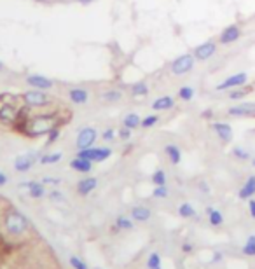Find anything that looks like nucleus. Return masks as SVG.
Masks as SVG:
<instances>
[{
	"label": "nucleus",
	"instance_id": "1",
	"mask_svg": "<svg viewBox=\"0 0 255 269\" xmlns=\"http://www.w3.org/2000/svg\"><path fill=\"white\" fill-rule=\"evenodd\" d=\"M4 227H6L7 234L18 238V236H23L30 229V222H28V219L20 210L9 208L4 213Z\"/></svg>",
	"mask_w": 255,
	"mask_h": 269
},
{
	"label": "nucleus",
	"instance_id": "2",
	"mask_svg": "<svg viewBox=\"0 0 255 269\" xmlns=\"http://www.w3.org/2000/svg\"><path fill=\"white\" fill-rule=\"evenodd\" d=\"M21 95L13 97L9 93H2L0 95V123L2 124H14L16 123V117L20 114L21 107L25 105L23 102L18 103L16 100H20Z\"/></svg>",
	"mask_w": 255,
	"mask_h": 269
},
{
	"label": "nucleus",
	"instance_id": "3",
	"mask_svg": "<svg viewBox=\"0 0 255 269\" xmlns=\"http://www.w3.org/2000/svg\"><path fill=\"white\" fill-rule=\"evenodd\" d=\"M21 100L25 105L32 107V109H47L54 103L51 98V95H47V91L41 89H28L25 93H21Z\"/></svg>",
	"mask_w": 255,
	"mask_h": 269
},
{
	"label": "nucleus",
	"instance_id": "4",
	"mask_svg": "<svg viewBox=\"0 0 255 269\" xmlns=\"http://www.w3.org/2000/svg\"><path fill=\"white\" fill-rule=\"evenodd\" d=\"M196 67V58L192 53H184L180 56H177L170 63V72L173 75H185V73L192 72Z\"/></svg>",
	"mask_w": 255,
	"mask_h": 269
},
{
	"label": "nucleus",
	"instance_id": "5",
	"mask_svg": "<svg viewBox=\"0 0 255 269\" xmlns=\"http://www.w3.org/2000/svg\"><path fill=\"white\" fill-rule=\"evenodd\" d=\"M110 156L112 149H108V147H89V149L77 150V157L87 159L91 163H101V161H107Z\"/></svg>",
	"mask_w": 255,
	"mask_h": 269
},
{
	"label": "nucleus",
	"instance_id": "6",
	"mask_svg": "<svg viewBox=\"0 0 255 269\" xmlns=\"http://www.w3.org/2000/svg\"><path fill=\"white\" fill-rule=\"evenodd\" d=\"M246 82H248V73L238 72V73H232V75L225 77L222 82H218L217 86H215V89L217 91H231V89H236V87L246 86Z\"/></svg>",
	"mask_w": 255,
	"mask_h": 269
},
{
	"label": "nucleus",
	"instance_id": "7",
	"mask_svg": "<svg viewBox=\"0 0 255 269\" xmlns=\"http://www.w3.org/2000/svg\"><path fill=\"white\" fill-rule=\"evenodd\" d=\"M96 138H98L96 128H93V126H84V128H81V130H79L77 138H75V147H77L79 150L89 149V147L94 145Z\"/></svg>",
	"mask_w": 255,
	"mask_h": 269
},
{
	"label": "nucleus",
	"instance_id": "8",
	"mask_svg": "<svg viewBox=\"0 0 255 269\" xmlns=\"http://www.w3.org/2000/svg\"><path fill=\"white\" fill-rule=\"evenodd\" d=\"M196 61H208L210 58H213L217 54V42L215 40H206V42L199 44L192 51Z\"/></svg>",
	"mask_w": 255,
	"mask_h": 269
},
{
	"label": "nucleus",
	"instance_id": "9",
	"mask_svg": "<svg viewBox=\"0 0 255 269\" xmlns=\"http://www.w3.org/2000/svg\"><path fill=\"white\" fill-rule=\"evenodd\" d=\"M27 84L32 89H41V91H49L54 87V80L46 75H41V73H32V75H28Z\"/></svg>",
	"mask_w": 255,
	"mask_h": 269
},
{
	"label": "nucleus",
	"instance_id": "10",
	"mask_svg": "<svg viewBox=\"0 0 255 269\" xmlns=\"http://www.w3.org/2000/svg\"><path fill=\"white\" fill-rule=\"evenodd\" d=\"M239 39H241V28H239L238 25H229V27H225L224 30L220 32V35H218V44L229 46V44L238 42Z\"/></svg>",
	"mask_w": 255,
	"mask_h": 269
},
{
	"label": "nucleus",
	"instance_id": "11",
	"mask_svg": "<svg viewBox=\"0 0 255 269\" xmlns=\"http://www.w3.org/2000/svg\"><path fill=\"white\" fill-rule=\"evenodd\" d=\"M229 117H250L255 116V103L253 102H243L238 105H232L227 109Z\"/></svg>",
	"mask_w": 255,
	"mask_h": 269
},
{
	"label": "nucleus",
	"instance_id": "12",
	"mask_svg": "<svg viewBox=\"0 0 255 269\" xmlns=\"http://www.w3.org/2000/svg\"><path fill=\"white\" fill-rule=\"evenodd\" d=\"M212 130L218 136V140L224 143H229L232 140V136H234L232 126L229 123H224V121H215V123H212Z\"/></svg>",
	"mask_w": 255,
	"mask_h": 269
},
{
	"label": "nucleus",
	"instance_id": "13",
	"mask_svg": "<svg viewBox=\"0 0 255 269\" xmlns=\"http://www.w3.org/2000/svg\"><path fill=\"white\" fill-rule=\"evenodd\" d=\"M41 156H37L35 152H30V154H21V156H18L16 159H14V169L20 173H27L28 169H32V166L35 164V161L39 159Z\"/></svg>",
	"mask_w": 255,
	"mask_h": 269
},
{
	"label": "nucleus",
	"instance_id": "14",
	"mask_svg": "<svg viewBox=\"0 0 255 269\" xmlns=\"http://www.w3.org/2000/svg\"><path fill=\"white\" fill-rule=\"evenodd\" d=\"M68 100H70L74 105H84L89 100V93L84 87H70L68 89Z\"/></svg>",
	"mask_w": 255,
	"mask_h": 269
},
{
	"label": "nucleus",
	"instance_id": "15",
	"mask_svg": "<svg viewBox=\"0 0 255 269\" xmlns=\"http://www.w3.org/2000/svg\"><path fill=\"white\" fill-rule=\"evenodd\" d=\"M21 187H27L28 196L34 198V200H41V198L46 196V186H44L42 182H35V180H32V182L21 184Z\"/></svg>",
	"mask_w": 255,
	"mask_h": 269
},
{
	"label": "nucleus",
	"instance_id": "16",
	"mask_svg": "<svg viewBox=\"0 0 255 269\" xmlns=\"http://www.w3.org/2000/svg\"><path fill=\"white\" fill-rule=\"evenodd\" d=\"M152 109H154V112H165V110L175 109V98L170 95H163L152 102Z\"/></svg>",
	"mask_w": 255,
	"mask_h": 269
},
{
	"label": "nucleus",
	"instance_id": "17",
	"mask_svg": "<svg viewBox=\"0 0 255 269\" xmlns=\"http://www.w3.org/2000/svg\"><path fill=\"white\" fill-rule=\"evenodd\" d=\"M255 196V175H250L248 178L245 180V184L241 186V189H239L238 193V198L243 201H248L252 200V198Z\"/></svg>",
	"mask_w": 255,
	"mask_h": 269
},
{
	"label": "nucleus",
	"instance_id": "18",
	"mask_svg": "<svg viewBox=\"0 0 255 269\" xmlns=\"http://www.w3.org/2000/svg\"><path fill=\"white\" fill-rule=\"evenodd\" d=\"M96 187H98V180L94 178V176H84V178L79 180L77 193L81 194V196H87V194L93 193Z\"/></svg>",
	"mask_w": 255,
	"mask_h": 269
},
{
	"label": "nucleus",
	"instance_id": "19",
	"mask_svg": "<svg viewBox=\"0 0 255 269\" xmlns=\"http://www.w3.org/2000/svg\"><path fill=\"white\" fill-rule=\"evenodd\" d=\"M151 217H152V212L147 206L140 205V206H133V208H131V219H133L135 222H147Z\"/></svg>",
	"mask_w": 255,
	"mask_h": 269
},
{
	"label": "nucleus",
	"instance_id": "20",
	"mask_svg": "<svg viewBox=\"0 0 255 269\" xmlns=\"http://www.w3.org/2000/svg\"><path fill=\"white\" fill-rule=\"evenodd\" d=\"M70 168L74 169V171L77 173H89L91 169H93V163L87 159H82V157H77L75 156L74 159L70 161Z\"/></svg>",
	"mask_w": 255,
	"mask_h": 269
},
{
	"label": "nucleus",
	"instance_id": "21",
	"mask_svg": "<svg viewBox=\"0 0 255 269\" xmlns=\"http://www.w3.org/2000/svg\"><path fill=\"white\" fill-rule=\"evenodd\" d=\"M165 154L171 164H178L182 161V150H180V147L175 145V143L165 145Z\"/></svg>",
	"mask_w": 255,
	"mask_h": 269
},
{
	"label": "nucleus",
	"instance_id": "22",
	"mask_svg": "<svg viewBox=\"0 0 255 269\" xmlns=\"http://www.w3.org/2000/svg\"><path fill=\"white\" fill-rule=\"evenodd\" d=\"M130 93L133 98H140V97H147L149 95V86L145 80H137L130 86Z\"/></svg>",
	"mask_w": 255,
	"mask_h": 269
},
{
	"label": "nucleus",
	"instance_id": "23",
	"mask_svg": "<svg viewBox=\"0 0 255 269\" xmlns=\"http://www.w3.org/2000/svg\"><path fill=\"white\" fill-rule=\"evenodd\" d=\"M140 123H142V119H140V116H138L137 112H130V114H126L124 116V119H122V126L128 128V130H137V128H140Z\"/></svg>",
	"mask_w": 255,
	"mask_h": 269
},
{
	"label": "nucleus",
	"instance_id": "24",
	"mask_svg": "<svg viewBox=\"0 0 255 269\" xmlns=\"http://www.w3.org/2000/svg\"><path fill=\"white\" fill-rule=\"evenodd\" d=\"M100 97H101V100L107 102V103H115V102L122 100V91L114 89V87H112V89H105Z\"/></svg>",
	"mask_w": 255,
	"mask_h": 269
},
{
	"label": "nucleus",
	"instance_id": "25",
	"mask_svg": "<svg viewBox=\"0 0 255 269\" xmlns=\"http://www.w3.org/2000/svg\"><path fill=\"white\" fill-rule=\"evenodd\" d=\"M131 229H133V219H128L124 215H119L115 219L114 233H117V231H131Z\"/></svg>",
	"mask_w": 255,
	"mask_h": 269
},
{
	"label": "nucleus",
	"instance_id": "26",
	"mask_svg": "<svg viewBox=\"0 0 255 269\" xmlns=\"http://www.w3.org/2000/svg\"><path fill=\"white\" fill-rule=\"evenodd\" d=\"M206 213H208V220H210V224H212L213 227H220L222 224H224V215H222L220 210L208 208V210H206Z\"/></svg>",
	"mask_w": 255,
	"mask_h": 269
},
{
	"label": "nucleus",
	"instance_id": "27",
	"mask_svg": "<svg viewBox=\"0 0 255 269\" xmlns=\"http://www.w3.org/2000/svg\"><path fill=\"white\" fill-rule=\"evenodd\" d=\"M178 215L184 217V219H194V217H198V213H196L194 206L191 203H182L178 206Z\"/></svg>",
	"mask_w": 255,
	"mask_h": 269
},
{
	"label": "nucleus",
	"instance_id": "28",
	"mask_svg": "<svg viewBox=\"0 0 255 269\" xmlns=\"http://www.w3.org/2000/svg\"><path fill=\"white\" fill-rule=\"evenodd\" d=\"M252 91V87H245V86H241V87H236V89H231L229 91V100H234V102H238V100H243L245 97H248V93Z\"/></svg>",
	"mask_w": 255,
	"mask_h": 269
},
{
	"label": "nucleus",
	"instance_id": "29",
	"mask_svg": "<svg viewBox=\"0 0 255 269\" xmlns=\"http://www.w3.org/2000/svg\"><path fill=\"white\" fill-rule=\"evenodd\" d=\"M194 95H196V91L192 86H182L180 89L177 91L178 100H182V102H191L192 98H194Z\"/></svg>",
	"mask_w": 255,
	"mask_h": 269
},
{
	"label": "nucleus",
	"instance_id": "30",
	"mask_svg": "<svg viewBox=\"0 0 255 269\" xmlns=\"http://www.w3.org/2000/svg\"><path fill=\"white\" fill-rule=\"evenodd\" d=\"M61 157H63V154H61V152L42 154V156L39 157V163H41V164H54V163H58V161H61Z\"/></svg>",
	"mask_w": 255,
	"mask_h": 269
},
{
	"label": "nucleus",
	"instance_id": "31",
	"mask_svg": "<svg viewBox=\"0 0 255 269\" xmlns=\"http://www.w3.org/2000/svg\"><path fill=\"white\" fill-rule=\"evenodd\" d=\"M158 123H159V116H158V114H149V116H145L144 119H142L140 128H144V130H149V128H154Z\"/></svg>",
	"mask_w": 255,
	"mask_h": 269
},
{
	"label": "nucleus",
	"instance_id": "32",
	"mask_svg": "<svg viewBox=\"0 0 255 269\" xmlns=\"http://www.w3.org/2000/svg\"><path fill=\"white\" fill-rule=\"evenodd\" d=\"M231 154L236 157V159H239V161H250V159H252L250 152L246 149H243V147H234V149L231 150Z\"/></svg>",
	"mask_w": 255,
	"mask_h": 269
},
{
	"label": "nucleus",
	"instance_id": "33",
	"mask_svg": "<svg viewBox=\"0 0 255 269\" xmlns=\"http://www.w3.org/2000/svg\"><path fill=\"white\" fill-rule=\"evenodd\" d=\"M243 253L248 257H255V234L248 236L246 243L243 245Z\"/></svg>",
	"mask_w": 255,
	"mask_h": 269
},
{
	"label": "nucleus",
	"instance_id": "34",
	"mask_svg": "<svg viewBox=\"0 0 255 269\" xmlns=\"http://www.w3.org/2000/svg\"><path fill=\"white\" fill-rule=\"evenodd\" d=\"M152 184H154V186H166L165 169H156V171L152 173Z\"/></svg>",
	"mask_w": 255,
	"mask_h": 269
},
{
	"label": "nucleus",
	"instance_id": "35",
	"mask_svg": "<svg viewBox=\"0 0 255 269\" xmlns=\"http://www.w3.org/2000/svg\"><path fill=\"white\" fill-rule=\"evenodd\" d=\"M147 267L149 269H163L161 266V257H159V253H151L147 259Z\"/></svg>",
	"mask_w": 255,
	"mask_h": 269
},
{
	"label": "nucleus",
	"instance_id": "36",
	"mask_svg": "<svg viewBox=\"0 0 255 269\" xmlns=\"http://www.w3.org/2000/svg\"><path fill=\"white\" fill-rule=\"evenodd\" d=\"M152 194H154V198H158V200H165V198H168L170 191L166 186H156V189Z\"/></svg>",
	"mask_w": 255,
	"mask_h": 269
},
{
	"label": "nucleus",
	"instance_id": "37",
	"mask_svg": "<svg viewBox=\"0 0 255 269\" xmlns=\"http://www.w3.org/2000/svg\"><path fill=\"white\" fill-rule=\"evenodd\" d=\"M70 266L74 267V269H89L84 260L79 259L77 255H72V257H70Z\"/></svg>",
	"mask_w": 255,
	"mask_h": 269
},
{
	"label": "nucleus",
	"instance_id": "38",
	"mask_svg": "<svg viewBox=\"0 0 255 269\" xmlns=\"http://www.w3.org/2000/svg\"><path fill=\"white\" fill-rule=\"evenodd\" d=\"M115 135H117V133H115L114 128H107V130H105L103 133H101V138H103L105 142H112V140L115 138Z\"/></svg>",
	"mask_w": 255,
	"mask_h": 269
},
{
	"label": "nucleus",
	"instance_id": "39",
	"mask_svg": "<svg viewBox=\"0 0 255 269\" xmlns=\"http://www.w3.org/2000/svg\"><path fill=\"white\" fill-rule=\"evenodd\" d=\"M60 135H61L60 128H54L53 131H49V138H47V145H53V143L56 142L58 138H60Z\"/></svg>",
	"mask_w": 255,
	"mask_h": 269
},
{
	"label": "nucleus",
	"instance_id": "40",
	"mask_svg": "<svg viewBox=\"0 0 255 269\" xmlns=\"http://www.w3.org/2000/svg\"><path fill=\"white\" fill-rule=\"evenodd\" d=\"M117 136H119V138H121V140H124V142H126V140H130V138H131V130H128V128L122 126L121 130L117 131Z\"/></svg>",
	"mask_w": 255,
	"mask_h": 269
},
{
	"label": "nucleus",
	"instance_id": "41",
	"mask_svg": "<svg viewBox=\"0 0 255 269\" xmlns=\"http://www.w3.org/2000/svg\"><path fill=\"white\" fill-rule=\"evenodd\" d=\"M61 180L60 178H51V176H46V178H42V184L46 186V184H53V186H58Z\"/></svg>",
	"mask_w": 255,
	"mask_h": 269
},
{
	"label": "nucleus",
	"instance_id": "42",
	"mask_svg": "<svg viewBox=\"0 0 255 269\" xmlns=\"http://www.w3.org/2000/svg\"><path fill=\"white\" fill-rule=\"evenodd\" d=\"M248 212H250V217L255 220V200H248Z\"/></svg>",
	"mask_w": 255,
	"mask_h": 269
},
{
	"label": "nucleus",
	"instance_id": "43",
	"mask_svg": "<svg viewBox=\"0 0 255 269\" xmlns=\"http://www.w3.org/2000/svg\"><path fill=\"white\" fill-rule=\"evenodd\" d=\"M9 182V178H7V175L4 171H0V187L6 186V184Z\"/></svg>",
	"mask_w": 255,
	"mask_h": 269
},
{
	"label": "nucleus",
	"instance_id": "44",
	"mask_svg": "<svg viewBox=\"0 0 255 269\" xmlns=\"http://www.w3.org/2000/svg\"><path fill=\"white\" fill-rule=\"evenodd\" d=\"M49 198H51V200H61V198H63V196H61L60 191H53V193L49 194Z\"/></svg>",
	"mask_w": 255,
	"mask_h": 269
},
{
	"label": "nucleus",
	"instance_id": "45",
	"mask_svg": "<svg viewBox=\"0 0 255 269\" xmlns=\"http://www.w3.org/2000/svg\"><path fill=\"white\" fill-rule=\"evenodd\" d=\"M203 119H212L213 117V110H205V112L201 114Z\"/></svg>",
	"mask_w": 255,
	"mask_h": 269
},
{
	"label": "nucleus",
	"instance_id": "46",
	"mask_svg": "<svg viewBox=\"0 0 255 269\" xmlns=\"http://www.w3.org/2000/svg\"><path fill=\"white\" fill-rule=\"evenodd\" d=\"M220 259H222V253L220 252H215L213 253V262H218Z\"/></svg>",
	"mask_w": 255,
	"mask_h": 269
},
{
	"label": "nucleus",
	"instance_id": "47",
	"mask_svg": "<svg viewBox=\"0 0 255 269\" xmlns=\"http://www.w3.org/2000/svg\"><path fill=\"white\" fill-rule=\"evenodd\" d=\"M77 4H82V6H87V4H93L94 0H75Z\"/></svg>",
	"mask_w": 255,
	"mask_h": 269
},
{
	"label": "nucleus",
	"instance_id": "48",
	"mask_svg": "<svg viewBox=\"0 0 255 269\" xmlns=\"http://www.w3.org/2000/svg\"><path fill=\"white\" fill-rule=\"evenodd\" d=\"M184 252H192V245H191V243H185V245H184Z\"/></svg>",
	"mask_w": 255,
	"mask_h": 269
},
{
	"label": "nucleus",
	"instance_id": "49",
	"mask_svg": "<svg viewBox=\"0 0 255 269\" xmlns=\"http://www.w3.org/2000/svg\"><path fill=\"white\" fill-rule=\"evenodd\" d=\"M2 70H4V63L0 61V72H2Z\"/></svg>",
	"mask_w": 255,
	"mask_h": 269
},
{
	"label": "nucleus",
	"instance_id": "50",
	"mask_svg": "<svg viewBox=\"0 0 255 269\" xmlns=\"http://www.w3.org/2000/svg\"><path fill=\"white\" fill-rule=\"evenodd\" d=\"M37 2H44V4H46V2H49V0H37Z\"/></svg>",
	"mask_w": 255,
	"mask_h": 269
},
{
	"label": "nucleus",
	"instance_id": "51",
	"mask_svg": "<svg viewBox=\"0 0 255 269\" xmlns=\"http://www.w3.org/2000/svg\"><path fill=\"white\" fill-rule=\"evenodd\" d=\"M252 166L255 168V157H253V159H252Z\"/></svg>",
	"mask_w": 255,
	"mask_h": 269
}]
</instances>
